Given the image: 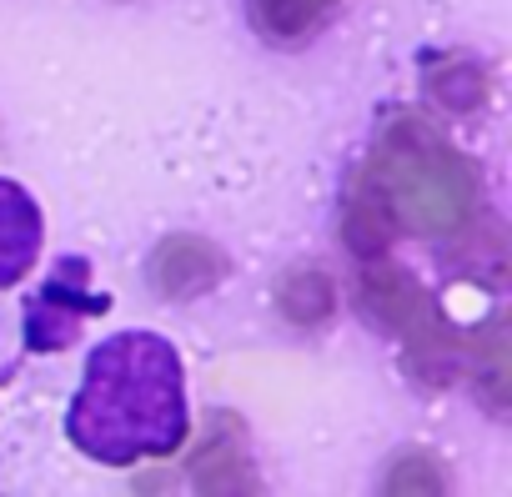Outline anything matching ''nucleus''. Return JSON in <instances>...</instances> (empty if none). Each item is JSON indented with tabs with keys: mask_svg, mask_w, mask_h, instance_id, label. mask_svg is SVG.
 Here are the masks:
<instances>
[{
	"mask_svg": "<svg viewBox=\"0 0 512 497\" xmlns=\"http://www.w3.org/2000/svg\"><path fill=\"white\" fill-rule=\"evenodd\" d=\"M226 262L211 252L206 241H191V236H176L161 246V257H156V277L171 297H186V292H206L211 282H221Z\"/></svg>",
	"mask_w": 512,
	"mask_h": 497,
	"instance_id": "3",
	"label": "nucleus"
},
{
	"mask_svg": "<svg viewBox=\"0 0 512 497\" xmlns=\"http://www.w3.org/2000/svg\"><path fill=\"white\" fill-rule=\"evenodd\" d=\"M36 236H41L36 206H31L16 186L0 181V282L21 277V267H26L31 252H36Z\"/></svg>",
	"mask_w": 512,
	"mask_h": 497,
	"instance_id": "5",
	"label": "nucleus"
},
{
	"mask_svg": "<svg viewBox=\"0 0 512 497\" xmlns=\"http://www.w3.org/2000/svg\"><path fill=\"white\" fill-rule=\"evenodd\" d=\"M71 437L106 462L171 452L186 437L176 352L156 337H121L101 347L76 397Z\"/></svg>",
	"mask_w": 512,
	"mask_h": 497,
	"instance_id": "1",
	"label": "nucleus"
},
{
	"mask_svg": "<svg viewBox=\"0 0 512 497\" xmlns=\"http://www.w3.org/2000/svg\"><path fill=\"white\" fill-rule=\"evenodd\" d=\"M362 186L382 201L387 216H397L407 231L422 236H452L477 211L472 161L417 116H397L382 131V146Z\"/></svg>",
	"mask_w": 512,
	"mask_h": 497,
	"instance_id": "2",
	"label": "nucleus"
},
{
	"mask_svg": "<svg viewBox=\"0 0 512 497\" xmlns=\"http://www.w3.org/2000/svg\"><path fill=\"white\" fill-rule=\"evenodd\" d=\"M337 11V0H251V21L272 41H302L312 36L327 16Z\"/></svg>",
	"mask_w": 512,
	"mask_h": 497,
	"instance_id": "6",
	"label": "nucleus"
},
{
	"mask_svg": "<svg viewBox=\"0 0 512 497\" xmlns=\"http://www.w3.org/2000/svg\"><path fill=\"white\" fill-rule=\"evenodd\" d=\"M387 492H442V472H437L432 457L412 452V457L392 462V472H387Z\"/></svg>",
	"mask_w": 512,
	"mask_h": 497,
	"instance_id": "7",
	"label": "nucleus"
},
{
	"mask_svg": "<svg viewBox=\"0 0 512 497\" xmlns=\"http://www.w3.org/2000/svg\"><path fill=\"white\" fill-rule=\"evenodd\" d=\"M196 482H201V492H256L246 447H241V437L226 442V422H216V432L196 452Z\"/></svg>",
	"mask_w": 512,
	"mask_h": 497,
	"instance_id": "4",
	"label": "nucleus"
}]
</instances>
